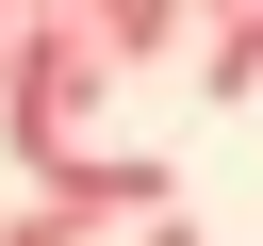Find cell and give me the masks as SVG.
I'll list each match as a JSON object with an SVG mask.
<instances>
[{"label":"cell","instance_id":"cell-9","mask_svg":"<svg viewBox=\"0 0 263 246\" xmlns=\"http://www.w3.org/2000/svg\"><path fill=\"white\" fill-rule=\"evenodd\" d=\"M214 16H230V0H214Z\"/></svg>","mask_w":263,"mask_h":246},{"label":"cell","instance_id":"cell-4","mask_svg":"<svg viewBox=\"0 0 263 246\" xmlns=\"http://www.w3.org/2000/svg\"><path fill=\"white\" fill-rule=\"evenodd\" d=\"M197 16H214V0H115V16H99V33H115V66H148V49H181V33H197Z\"/></svg>","mask_w":263,"mask_h":246},{"label":"cell","instance_id":"cell-8","mask_svg":"<svg viewBox=\"0 0 263 246\" xmlns=\"http://www.w3.org/2000/svg\"><path fill=\"white\" fill-rule=\"evenodd\" d=\"M33 16H115V0H33Z\"/></svg>","mask_w":263,"mask_h":246},{"label":"cell","instance_id":"cell-6","mask_svg":"<svg viewBox=\"0 0 263 246\" xmlns=\"http://www.w3.org/2000/svg\"><path fill=\"white\" fill-rule=\"evenodd\" d=\"M16 33H33V0H0V82H16Z\"/></svg>","mask_w":263,"mask_h":246},{"label":"cell","instance_id":"cell-1","mask_svg":"<svg viewBox=\"0 0 263 246\" xmlns=\"http://www.w3.org/2000/svg\"><path fill=\"white\" fill-rule=\"evenodd\" d=\"M99 82H115V33H99V16H33V33H16V82H0V148H16L33 180H66Z\"/></svg>","mask_w":263,"mask_h":246},{"label":"cell","instance_id":"cell-7","mask_svg":"<svg viewBox=\"0 0 263 246\" xmlns=\"http://www.w3.org/2000/svg\"><path fill=\"white\" fill-rule=\"evenodd\" d=\"M132 246H197V230H181V213H148V230H132Z\"/></svg>","mask_w":263,"mask_h":246},{"label":"cell","instance_id":"cell-2","mask_svg":"<svg viewBox=\"0 0 263 246\" xmlns=\"http://www.w3.org/2000/svg\"><path fill=\"white\" fill-rule=\"evenodd\" d=\"M33 197L99 213V230H148V213H164V164H148V148H82V164H66V180H33Z\"/></svg>","mask_w":263,"mask_h":246},{"label":"cell","instance_id":"cell-3","mask_svg":"<svg viewBox=\"0 0 263 246\" xmlns=\"http://www.w3.org/2000/svg\"><path fill=\"white\" fill-rule=\"evenodd\" d=\"M247 82H263V0H230L214 49H197V98H247Z\"/></svg>","mask_w":263,"mask_h":246},{"label":"cell","instance_id":"cell-5","mask_svg":"<svg viewBox=\"0 0 263 246\" xmlns=\"http://www.w3.org/2000/svg\"><path fill=\"white\" fill-rule=\"evenodd\" d=\"M0 246H99V213H66V197H16V213H0Z\"/></svg>","mask_w":263,"mask_h":246}]
</instances>
